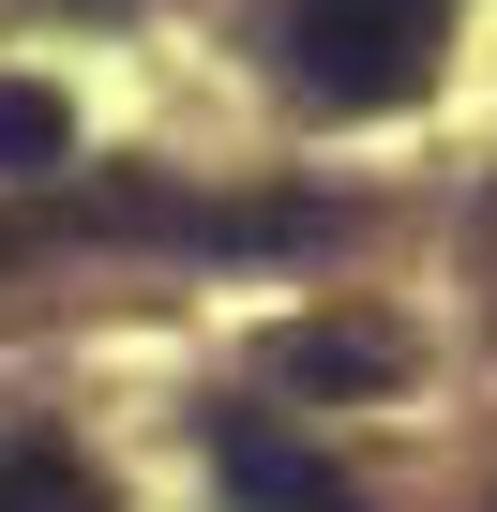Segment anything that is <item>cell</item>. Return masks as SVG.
Returning <instances> with one entry per match:
<instances>
[{"mask_svg": "<svg viewBox=\"0 0 497 512\" xmlns=\"http://www.w3.org/2000/svg\"><path fill=\"white\" fill-rule=\"evenodd\" d=\"M76 166V106L31 91V76H0V181H61Z\"/></svg>", "mask_w": 497, "mask_h": 512, "instance_id": "obj_3", "label": "cell"}, {"mask_svg": "<svg viewBox=\"0 0 497 512\" xmlns=\"http://www.w3.org/2000/svg\"><path fill=\"white\" fill-rule=\"evenodd\" d=\"M226 497H241V512H362V482H347L332 452L272 437V422H226Z\"/></svg>", "mask_w": 497, "mask_h": 512, "instance_id": "obj_2", "label": "cell"}, {"mask_svg": "<svg viewBox=\"0 0 497 512\" xmlns=\"http://www.w3.org/2000/svg\"><path fill=\"white\" fill-rule=\"evenodd\" d=\"M0 512H106V482L61 437H16V452H0Z\"/></svg>", "mask_w": 497, "mask_h": 512, "instance_id": "obj_4", "label": "cell"}, {"mask_svg": "<svg viewBox=\"0 0 497 512\" xmlns=\"http://www.w3.org/2000/svg\"><path fill=\"white\" fill-rule=\"evenodd\" d=\"M31 241H46V226H0V256H31Z\"/></svg>", "mask_w": 497, "mask_h": 512, "instance_id": "obj_6", "label": "cell"}, {"mask_svg": "<svg viewBox=\"0 0 497 512\" xmlns=\"http://www.w3.org/2000/svg\"><path fill=\"white\" fill-rule=\"evenodd\" d=\"M452 0H272V76L317 121H377L407 91H437Z\"/></svg>", "mask_w": 497, "mask_h": 512, "instance_id": "obj_1", "label": "cell"}, {"mask_svg": "<svg viewBox=\"0 0 497 512\" xmlns=\"http://www.w3.org/2000/svg\"><path fill=\"white\" fill-rule=\"evenodd\" d=\"M272 362H287V377H377L392 347H377V332H287Z\"/></svg>", "mask_w": 497, "mask_h": 512, "instance_id": "obj_5", "label": "cell"}, {"mask_svg": "<svg viewBox=\"0 0 497 512\" xmlns=\"http://www.w3.org/2000/svg\"><path fill=\"white\" fill-rule=\"evenodd\" d=\"M76 16H106V0H76Z\"/></svg>", "mask_w": 497, "mask_h": 512, "instance_id": "obj_7", "label": "cell"}]
</instances>
